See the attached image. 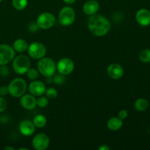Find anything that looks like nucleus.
Wrapping results in <instances>:
<instances>
[{
  "label": "nucleus",
  "mask_w": 150,
  "mask_h": 150,
  "mask_svg": "<svg viewBox=\"0 0 150 150\" xmlns=\"http://www.w3.org/2000/svg\"><path fill=\"white\" fill-rule=\"evenodd\" d=\"M87 27L95 36L103 37L111 30V23L105 16L96 13L89 17Z\"/></svg>",
  "instance_id": "obj_1"
},
{
  "label": "nucleus",
  "mask_w": 150,
  "mask_h": 150,
  "mask_svg": "<svg viewBox=\"0 0 150 150\" xmlns=\"http://www.w3.org/2000/svg\"><path fill=\"white\" fill-rule=\"evenodd\" d=\"M37 68L40 74L44 77H53L57 73V63L51 58L45 57L39 59Z\"/></svg>",
  "instance_id": "obj_2"
},
{
  "label": "nucleus",
  "mask_w": 150,
  "mask_h": 150,
  "mask_svg": "<svg viewBox=\"0 0 150 150\" xmlns=\"http://www.w3.org/2000/svg\"><path fill=\"white\" fill-rule=\"evenodd\" d=\"M9 95L13 98H21L26 93L27 90V83L22 78H15L9 83L8 86Z\"/></svg>",
  "instance_id": "obj_3"
},
{
  "label": "nucleus",
  "mask_w": 150,
  "mask_h": 150,
  "mask_svg": "<svg viewBox=\"0 0 150 150\" xmlns=\"http://www.w3.org/2000/svg\"><path fill=\"white\" fill-rule=\"evenodd\" d=\"M12 67L15 73L18 75L26 74L31 67V61L29 57L24 54H19L13 59Z\"/></svg>",
  "instance_id": "obj_4"
},
{
  "label": "nucleus",
  "mask_w": 150,
  "mask_h": 150,
  "mask_svg": "<svg viewBox=\"0 0 150 150\" xmlns=\"http://www.w3.org/2000/svg\"><path fill=\"white\" fill-rule=\"evenodd\" d=\"M59 22L62 26H69L76 20V12L70 6H65L61 9L59 13Z\"/></svg>",
  "instance_id": "obj_5"
},
{
  "label": "nucleus",
  "mask_w": 150,
  "mask_h": 150,
  "mask_svg": "<svg viewBox=\"0 0 150 150\" xmlns=\"http://www.w3.org/2000/svg\"><path fill=\"white\" fill-rule=\"evenodd\" d=\"M56 23V18L53 13L49 12H44L38 16L36 24L39 29L47 30L54 26Z\"/></svg>",
  "instance_id": "obj_6"
},
{
  "label": "nucleus",
  "mask_w": 150,
  "mask_h": 150,
  "mask_svg": "<svg viewBox=\"0 0 150 150\" xmlns=\"http://www.w3.org/2000/svg\"><path fill=\"white\" fill-rule=\"evenodd\" d=\"M28 54L31 58L39 60L45 57L47 53L46 47L40 42H33L29 44L27 49Z\"/></svg>",
  "instance_id": "obj_7"
},
{
  "label": "nucleus",
  "mask_w": 150,
  "mask_h": 150,
  "mask_svg": "<svg viewBox=\"0 0 150 150\" xmlns=\"http://www.w3.org/2000/svg\"><path fill=\"white\" fill-rule=\"evenodd\" d=\"M16 57V51L8 44H0V66L7 65Z\"/></svg>",
  "instance_id": "obj_8"
},
{
  "label": "nucleus",
  "mask_w": 150,
  "mask_h": 150,
  "mask_svg": "<svg viewBox=\"0 0 150 150\" xmlns=\"http://www.w3.org/2000/svg\"><path fill=\"white\" fill-rule=\"evenodd\" d=\"M75 69L74 62L70 58L64 57L57 63V71L64 76L71 74Z\"/></svg>",
  "instance_id": "obj_9"
},
{
  "label": "nucleus",
  "mask_w": 150,
  "mask_h": 150,
  "mask_svg": "<svg viewBox=\"0 0 150 150\" xmlns=\"http://www.w3.org/2000/svg\"><path fill=\"white\" fill-rule=\"evenodd\" d=\"M32 147L36 150H45L50 145L49 137L45 133H38L32 139Z\"/></svg>",
  "instance_id": "obj_10"
},
{
  "label": "nucleus",
  "mask_w": 150,
  "mask_h": 150,
  "mask_svg": "<svg viewBox=\"0 0 150 150\" xmlns=\"http://www.w3.org/2000/svg\"><path fill=\"white\" fill-rule=\"evenodd\" d=\"M27 89L29 93L32 94V95L35 97H39L45 94L46 86L43 82L37 79V80L32 81V82L28 86Z\"/></svg>",
  "instance_id": "obj_11"
},
{
  "label": "nucleus",
  "mask_w": 150,
  "mask_h": 150,
  "mask_svg": "<svg viewBox=\"0 0 150 150\" xmlns=\"http://www.w3.org/2000/svg\"><path fill=\"white\" fill-rule=\"evenodd\" d=\"M125 70L122 65L118 63H112L109 64L107 68V74L111 79L114 80L120 79L124 76Z\"/></svg>",
  "instance_id": "obj_12"
},
{
  "label": "nucleus",
  "mask_w": 150,
  "mask_h": 150,
  "mask_svg": "<svg viewBox=\"0 0 150 150\" xmlns=\"http://www.w3.org/2000/svg\"><path fill=\"white\" fill-rule=\"evenodd\" d=\"M20 104L24 109L32 110L37 106V98L32 94H26L22 95L20 99Z\"/></svg>",
  "instance_id": "obj_13"
},
{
  "label": "nucleus",
  "mask_w": 150,
  "mask_h": 150,
  "mask_svg": "<svg viewBox=\"0 0 150 150\" xmlns=\"http://www.w3.org/2000/svg\"><path fill=\"white\" fill-rule=\"evenodd\" d=\"M18 129L21 134L23 135V136H31L34 134L36 127L33 122L29 120H25L21 122Z\"/></svg>",
  "instance_id": "obj_14"
},
{
  "label": "nucleus",
  "mask_w": 150,
  "mask_h": 150,
  "mask_svg": "<svg viewBox=\"0 0 150 150\" xmlns=\"http://www.w3.org/2000/svg\"><path fill=\"white\" fill-rule=\"evenodd\" d=\"M136 22L142 26L150 25V11L146 8H142L136 14Z\"/></svg>",
  "instance_id": "obj_15"
},
{
  "label": "nucleus",
  "mask_w": 150,
  "mask_h": 150,
  "mask_svg": "<svg viewBox=\"0 0 150 150\" xmlns=\"http://www.w3.org/2000/svg\"><path fill=\"white\" fill-rule=\"evenodd\" d=\"M100 9V4L96 0H88L83 4V11L86 16H92L98 13Z\"/></svg>",
  "instance_id": "obj_16"
},
{
  "label": "nucleus",
  "mask_w": 150,
  "mask_h": 150,
  "mask_svg": "<svg viewBox=\"0 0 150 150\" xmlns=\"http://www.w3.org/2000/svg\"><path fill=\"white\" fill-rule=\"evenodd\" d=\"M123 125V120L119 118L118 117H111L107 122V127L110 130L117 131L122 128Z\"/></svg>",
  "instance_id": "obj_17"
},
{
  "label": "nucleus",
  "mask_w": 150,
  "mask_h": 150,
  "mask_svg": "<svg viewBox=\"0 0 150 150\" xmlns=\"http://www.w3.org/2000/svg\"><path fill=\"white\" fill-rule=\"evenodd\" d=\"M28 47H29V43L27 42V41L25 40L24 39H21V38L16 40L13 44V48L15 51L17 53H21V54L27 51Z\"/></svg>",
  "instance_id": "obj_18"
},
{
  "label": "nucleus",
  "mask_w": 150,
  "mask_h": 150,
  "mask_svg": "<svg viewBox=\"0 0 150 150\" xmlns=\"http://www.w3.org/2000/svg\"><path fill=\"white\" fill-rule=\"evenodd\" d=\"M149 107V102L144 98H139L134 103L135 109L139 112L145 111Z\"/></svg>",
  "instance_id": "obj_19"
},
{
  "label": "nucleus",
  "mask_w": 150,
  "mask_h": 150,
  "mask_svg": "<svg viewBox=\"0 0 150 150\" xmlns=\"http://www.w3.org/2000/svg\"><path fill=\"white\" fill-rule=\"evenodd\" d=\"M32 122L36 128H43L47 124V118L42 114H38L34 117Z\"/></svg>",
  "instance_id": "obj_20"
},
{
  "label": "nucleus",
  "mask_w": 150,
  "mask_h": 150,
  "mask_svg": "<svg viewBox=\"0 0 150 150\" xmlns=\"http://www.w3.org/2000/svg\"><path fill=\"white\" fill-rule=\"evenodd\" d=\"M13 7L18 11L23 10L28 5V0H12Z\"/></svg>",
  "instance_id": "obj_21"
},
{
  "label": "nucleus",
  "mask_w": 150,
  "mask_h": 150,
  "mask_svg": "<svg viewBox=\"0 0 150 150\" xmlns=\"http://www.w3.org/2000/svg\"><path fill=\"white\" fill-rule=\"evenodd\" d=\"M139 59L143 63L150 62V49H144L139 53Z\"/></svg>",
  "instance_id": "obj_22"
},
{
  "label": "nucleus",
  "mask_w": 150,
  "mask_h": 150,
  "mask_svg": "<svg viewBox=\"0 0 150 150\" xmlns=\"http://www.w3.org/2000/svg\"><path fill=\"white\" fill-rule=\"evenodd\" d=\"M26 74V77H27L28 79H29L31 81H32L37 80V79L39 78L40 76V73L39 71H38V68H32V67H30V68L27 70Z\"/></svg>",
  "instance_id": "obj_23"
},
{
  "label": "nucleus",
  "mask_w": 150,
  "mask_h": 150,
  "mask_svg": "<svg viewBox=\"0 0 150 150\" xmlns=\"http://www.w3.org/2000/svg\"><path fill=\"white\" fill-rule=\"evenodd\" d=\"M45 95L46 98L49 100H54L58 96V92L57 89L54 87H49L46 89L45 92Z\"/></svg>",
  "instance_id": "obj_24"
},
{
  "label": "nucleus",
  "mask_w": 150,
  "mask_h": 150,
  "mask_svg": "<svg viewBox=\"0 0 150 150\" xmlns=\"http://www.w3.org/2000/svg\"><path fill=\"white\" fill-rule=\"evenodd\" d=\"M48 103H49V99L45 96L41 95L37 98V106L40 108H45L48 105Z\"/></svg>",
  "instance_id": "obj_25"
},
{
  "label": "nucleus",
  "mask_w": 150,
  "mask_h": 150,
  "mask_svg": "<svg viewBox=\"0 0 150 150\" xmlns=\"http://www.w3.org/2000/svg\"><path fill=\"white\" fill-rule=\"evenodd\" d=\"M53 82H54L55 84L57 85H61L62 83H64L65 81V76H63V75L60 74L58 73V74H57V73L53 76Z\"/></svg>",
  "instance_id": "obj_26"
},
{
  "label": "nucleus",
  "mask_w": 150,
  "mask_h": 150,
  "mask_svg": "<svg viewBox=\"0 0 150 150\" xmlns=\"http://www.w3.org/2000/svg\"><path fill=\"white\" fill-rule=\"evenodd\" d=\"M9 69L7 65H1L0 67V76L1 77H7L9 75Z\"/></svg>",
  "instance_id": "obj_27"
},
{
  "label": "nucleus",
  "mask_w": 150,
  "mask_h": 150,
  "mask_svg": "<svg viewBox=\"0 0 150 150\" xmlns=\"http://www.w3.org/2000/svg\"><path fill=\"white\" fill-rule=\"evenodd\" d=\"M7 108V101L3 97L0 96V113L5 111Z\"/></svg>",
  "instance_id": "obj_28"
},
{
  "label": "nucleus",
  "mask_w": 150,
  "mask_h": 150,
  "mask_svg": "<svg viewBox=\"0 0 150 150\" xmlns=\"http://www.w3.org/2000/svg\"><path fill=\"white\" fill-rule=\"evenodd\" d=\"M128 116V112H127V110L125 109H122V110H120L118 113V117L121 120H125L126 118Z\"/></svg>",
  "instance_id": "obj_29"
},
{
  "label": "nucleus",
  "mask_w": 150,
  "mask_h": 150,
  "mask_svg": "<svg viewBox=\"0 0 150 150\" xmlns=\"http://www.w3.org/2000/svg\"><path fill=\"white\" fill-rule=\"evenodd\" d=\"M9 94L8 88L6 86H0V96L4 97Z\"/></svg>",
  "instance_id": "obj_30"
},
{
  "label": "nucleus",
  "mask_w": 150,
  "mask_h": 150,
  "mask_svg": "<svg viewBox=\"0 0 150 150\" xmlns=\"http://www.w3.org/2000/svg\"><path fill=\"white\" fill-rule=\"evenodd\" d=\"M98 149L99 150H109L110 146H108L107 144H103V145H101L100 146H99V147H98Z\"/></svg>",
  "instance_id": "obj_31"
},
{
  "label": "nucleus",
  "mask_w": 150,
  "mask_h": 150,
  "mask_svg": "<svg viewBox=\"0 0 150 150\" xmlns=\"http://www.w3.org/2000/svg\"><path fill=\"white\" fill-rule=\"evenodd\" d=\"M65 4H68V5H71V4H74L76 1V0H62Z\"/></svg>",
  "instance_id": "obj_32"
},
{
  "label": "nucleus",
  "mask_w": 150,
  "mask_h": 150,
  "mask_svg": "<svg viewBox=\"0 0 150 150\" xmlns=\"http://www.w3.org/2000/svg\"><path fill=\"white\" fill-rule=\"evenodd\" d=\"M4 150H14V148L12 147V146H6L4 148Z\"/></svg>",
  "instance_id": "obj_33"
},
{
  "label": "nucleus",
  "mask_w": 150,
  "mask_h": 150,
  "mask_svg": "<svg viewBox=\"0 0 150 150\" xmlns=\"http://www.w3.org/2000/svg\"><path fill=\"white\" fill-rule=\"evenodd\" d=\"M18 150H29V149H28L27 148H23V147H22V148H19Z\"/></svg>",
  "instance_id": "obj_34"
},
{
  "label": "nucleus",
  "mask_w": 150,
  "mask_h": 150,
  "mask_svg": "<svg viewBox=\"0 0 150 150\" xmlns=\"http://www.w3.org/2000/svg\"><path fill=\"white\" fill-rule=\"evenodd\" d=\"M2 1H3V0H0V3H1Z\"/></svg>",
  "instance_id": "obj_35"
}]
</instances>
